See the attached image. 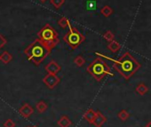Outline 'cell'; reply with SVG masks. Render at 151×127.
<instances>
[{"mask_svg":"<svg viewBox=\"0 0 151 127\" xmlns=\"http://www.w3.org/2000/svg\"><path fill=\"white\" fill-rule=\"evenodd\" d=\"M95 54L98 56L105 57L110 60L111 61H113V69L116 70L125 80H129L141 67L140 63L138 62L137 60L129 52H126L125 53H124L117 60L110 59L99 52H96Z\"/></svg>","mask_w":151,"mask_h":127,"instance_id":"6da1fadb","label":"cell"},{"mask_svg":"<svg viewBox=\"0 0 151 127\" xmlns=\"http://www.w3.org/2000/svg\"><path fill=\"white\" fill-rule=\"evenodd\" d=\"M24 53L29 61L38 66L51 53V51L39 39H37L24 50Z\"/></svg>","mask_w":151,"mask_h":127,"instance_id":"7a4b0ae2","label":"cell"},{"mask_svg":"<svg viewBox=\"0 0 151 127\" xmlns=\"http://www.w3.org/2000/svg\"><path fill=\"white\" fill-rule=\"evenodd\" d=\"M86 70L92 77H93V78H95V80L99 82H101L106 76H114L107 62L104 61L101 57L94 59Z\"/></svg>","mask_w":151,"mask_h":127,"instance_id":"3957f363","label":"cell"},{"mask_svg":"<svg viewBox=\"0 0 151 127\" xmlns=\"http://www.w3.org/2000/svg\"><path fill=\"white\" fill-rule=\"evenodd\" d=\"M38 36V39L50 50L52 51V49L53 47H55L59 43H60V39H59V36L58 33L56 32V30L50 25V24H45L41 30L37 33Z\"/></svg>","mask_w":151,"mask_h":127,"instance_id":"277c9868","label":"cell"},{"mask_svg":"<svg viewBox=\"0 0 151 127\" xmlns=\"http://www.w3.org/2000/svg\"><path fill=\"white\" fill-rule=\"evenodd\" d=\"M63 40L72 50H74L85 41V36L75 27L70 25L66 35L63 37Z\"/></svg>","mask_w":151,"mask_h":127,"instance_id":"5b68a950","label":"cell"},{"mask_svg":"<svg viewBox=\"0 0 151 127\" xmlns=\"http://www.w3.org/2000/svg\"><path fill=\"white\" fill-rule=\"evenodd\" d=\"M60 82V78L54 74H48L44 77L43 78V83L49 88V89H53L55 88Z\"/></svg>","mask_w":151,"mask_h":127,"instance_id":"8992f818","label":"cell"},{"mask_svg":"<svg viewBox=\"0 0 151 127\" xmlns=\"http://www.w3.org/2000/svg\"><path fill=\"white\" fill-rule=\"evenodd\" d=\"M45 70L48 74L57 75L61 70V67L55 60H51L48 64H46V66L45 67Z\"/></svg>","mask_w":151,"mask_h":127,"instance_id":"52a82bcc","label":"cell"},{"mask_svg":"<svg viewBox=\"0 0 151 127\" xmlns=\"http://www.w3.org/2000/svg\"><path fill=\"white\" fill-rule=\"evenodd\" d=\"M33 113H34V108L29 103L23 104L19 109V114L24 118H29V116Z\"/></svg>","mask_w":151,"mask_h":127,"instance_id":"ba28073f","label":"cell"},{"mask_svg":"<svg viewBox=\"0 0 151 127\" xmlns=\"http://www.w3.org/2000/svg\"><path fill=\"white\" fill-rule=\"evenodd\" d=\"M107 122V117L99 110L96 111V116L93 121V125L95 127H102V125Z\"/></svg>","mask_w":151,"mask_h":127,"instance_id":"9c48e42d","label":"cell"},{"mask_svg":"<svg viewBox=\"0 0 151 127\" xmlns=\"http://www.w3.org/2000/svg\"><path fill=\"white\" fill-rule=\"evenodd\" d=\"M95 116H96V111H94L93 108H88L86 112H85V114H84V116H83V118L87 122V123H93V119H94V117H95Z\"/></svg>","mask_w":151,"mask_h":127,"instance_id":"30bf717a","label":"cell"},{"mask_svg":"<svg viewBox=\"0 0 151 127\" xmlns=\"http://www.w3.org/2000/svg\"><path fill=\"white\" fill-rule=\"evenodd\" d=\"M57 124L60 127H69L72 124V121L68 118V116L63 115L60 116V118L57 121Z\"/></svg>","mask_w":151,"mask_h":127,"instance_id":"8fae6325","label":"cell"},{"mask_svg":"<svg viewBox=\"0 0 151 127\" xmlns=\"http://www.w3.org/2000/svg\"><path fill=\"white\" fill-rule=\"evenodd\" d=\"M135 91L138 94L143 96V95H146L148 92V87L144 84V83H139L137 85L136 88H135Z\"/></svg>","mask_w":151,"mask_h":127,"instance_id":"7c38bea8","label":"cell"},{"mask_svg":"<svg viewBox=\"0 0 151 127\" xmlns=\"http://www.w3.org/2000/svg\"><path fill=\"white\" fill-rule=\"evenodd\" d=\"M12 60H13V55L7 51L3 52L2 54L0 55V60H1L4 64H8L9 62L12 61Z\"/></svg>","mask_w":151,"mask_h":127,"instance_id":"4fadbf2b","label":"cell"},{"mask_svg":"<svg viewBox=\"0 0 151 127\" xmlns=\"http://www.w3.org/2000/svg\"><path fill=\"white\" fill-rule=\"evenodd\" d=\"M108 48H109V50L110 52H112L115 53V52H118L120 50L121 45H120V44L118 42H116V40H113V41H111V42L109 43Z\"/></svg>","mask_w":151,"mask_h":127,"instance_id":"5bb4252c","label":"cell"},{"mask_svg":"<svg viewBox=\"0 0 151 127\" xmlns=\"http://www.w3.org/2000/svg\"><path fill=\"white\" fill-rule=\"evenodd\" d=\"M130 116H131V114H130L127 110H125V109H122V110H120V111L117 113V117H118V119H120V120L123 121V122L127 121V120L130 118Z\"/></svg>","mask_w":151,"mask_h":127,"instance_id":"9a60e30c","label":"cell"},{"mask_svg":"<svg viewBox=\"0 0 151 127\" xmlns=\"http://www.w3.org/2000/svg\"><path fill=\"white\" fill-rule=\"evenodd\" d=\"M36 108H37V110L40 114H42V113H44V112H45V111L47 110L48 105H47L44 100H39V101L37 103Z\"/></svg>","mask_w":151,"mask_h":127,"instance_id":"2e32d148","label":"cell"},{"mask_svg":"<svg viewBox=\"0 0 151 127\" xmlns=\"http://www.w3.org/2000/svg\"><path fill=\"white\" fill-rule=\"evenodd\" d=\"M101 14L104 17H109V16L113 14V9H112L109 6H104L101 9Z\"/></svg>","mask_w":151,"mask_h":127,"instance_id":"e0dca14e","label":"cell"},{"mask_svg":"<svg viewBox=\"0 0 151 127\" xmlns=\"http://www.w3.org/2000/svg\"><path fill=\"white\" fill-rule=\"evenodd\" d=\"M58 24H59V26H60L62 29H67V28H68V27L71 25L69 20H68L67 17H61V18L58 21Z\"/></svg>","mask_w":151,"mask_h":127,"instance_id":"ac0fdd59","label":"cell"},{"mask_svg":"<svg viewBox=\"0 0 151 127\" xmlns=\"http://www.w3.org/2000/svg\"><path fill=\"white\" fill-rule=\"evenodd\" d=\"M74 63H75L77 67H83L84 64L86 63V60L84 59L83 56L78 55V56H77L74 59Z\"/></svg>","mask_w":151,"mask_h":127,"instance_id":"d6986e66","label":"cell"},{"mask_svg":"<svg viewBox=\"0 0 151 127\" xmlns=\"http://www.w3.org/2000/svg\"><path fill=\"white\" fill-rule=\"evenodd\" d=\"M97 7V3L95 0H89L86 3V9L89 10V11H93V10H95Z\"/></svg>","mask_w":151,"mask_h":127,"instance_id":"ffe728a7","label":"cell"},{"mask_svg":"<svg viewBox=\"0 0 151 127\" xmlns=\"http://www.w3.org/2000/svg\"><path fill=\"white\" fill-rule=\"evenodd\" d=\"M103 38H104L105 40H107V41L109 43V42L115 40V36H114V34H113L110 30H108L107 32H105V33L103 34Z\"/></svg>","mask_w":151,"mask_h":127,"instance_id":"44dd1931","label":"cell"},{"mask_svg":"<svg viewBox=\"0 0 151 127\" xmlns=\"http://www.w3.org/2000/svg\"><path fill=\"white\" fill-rule=\"evenodd\" d=\"M65 2V0H50V3L55 7V8H60Z\"/></svg>","mask_w":151,"mask_h":127,"instance_id":"7402d4cb","label":"cell"},{"mask_svg":"<svg viewBox=\"0 0 151 127\" xmlns=\"http://www.w3.org/2000/svg\"><path fill=\"white\" fill-rule=\"evenodd\" d=\"M4 127H15V123L12 119H7L4 123Z\"/></svg>","mask_w":151,"mask_h":127,"instance_id":"603a6c76","label":"cell"},{"mask_svg":"<svg viewBox=\"0 0 151 127\" xmlns=\"http://www.w3.org/2000/svg\"><path fill=\"white\" fill-rule=\"evenodd\" d=\"M6 39L5 38V37L2 35V34H0V50H1L6 44Z\"/></svg>","mask_w":151,"mask_h":127,"instance_id":"cb8c5ba5","label":"cell"},{"mask_svg":"<svg viewBox=\"0 0 151 127\" xmlns=\"http://www.w3.org/2000/svg\"><path fill=\"white\" fill-rule=\"evenodd\" d=\"M145 127H151V123H150V122H149V123H147V124Z\"/></svg>","mask_w":151,"mask_h":127,"instance_id":"d4e9b609","label":"cell"},{"mask_svg":"<svg viewBox=\"0 0 151 127\" xmlns=\"http://www.w3.org/2000/svg\"><path fill=\"white\" fill-rule=\"evenodd\" d=\"M39 1H40V2H42V3H45V2L46 1V0H39Z\"/></svg>","mask_w":151,"mask_h":127,"instance_id":"484cf974","label":"cell"},{"mask_svg":"<svg viewBox=\"0 0 151 127\" xmlns=\"http://www.w3.org/2000/svg\"><path fill=\"white\" fill-rule=\"evenodd\" d=\"M30 127H36V126H30Z\"/></svg>","mask_w":151,"mask_h":127,"instance_id":"4316f807","label":"cell"},{"mask_svg":"<svg viewBox=\"0 0 151 127\" xmlns=\"http://www.w3.org/2000/svg\"><path fill=\"white\" fill-rule=\"evenodd\" d=\"M150 123H151V122H150Z\"/></svg>","mask_w":151,"mask_h":127,"instance_id":"83f0119b","label":"cell"},{"mask_svg":"<svg viewBox=\"0 0 151 127\" xmlns=\"http://www.w3.org/2000/svg\"><path fill=\"white\" fill-rule=\"evenodd\" d=\"M29 127H30V126H29Z\"/></svg>","mask_w":151,"mask_h":127,"instance_id":"f1b7e54d","label":"cell"}]
</instances>
